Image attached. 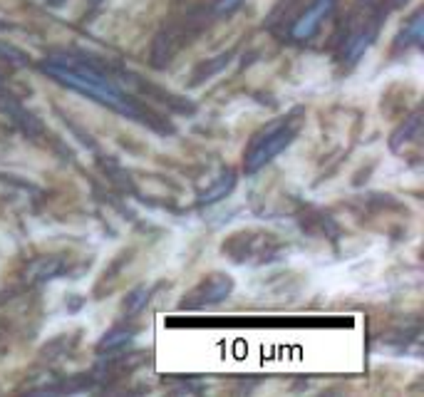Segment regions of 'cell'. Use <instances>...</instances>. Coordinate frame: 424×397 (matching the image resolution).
Wrapping results in <instances>:
<instances>
[{
    "label": "cell",
    "instance_id": "cell-1",
    "mask_svg": "<svg viewBox=\"0 0 424 397\" xmlns=\"http://www.w3.org/2000/svg\"><path fill=\"white\" fill-rule=\"evenodd\" d=\"M45 72L53 80H58L60 85H67L70 89H77L82 94H89L97 102L107 104V107L117 109L122 114H134V107L129 104V99L114 87V82L102 75L99 70L89 67L85 62H77V60H62V62H50L45 65Z\"/></svg>",
    "mask_w": 424,
    "mask_h": 397
},
{
    "label": "cell",
    "instance_id": "cell-2",
    "mask_svg": "<svg viewBox=\"0 0 424 397\" xmlns=\"http://www.w3.org/2000/svg\"><path fill=\"white\" fill-rule=\"evenodd\" d=\"M300 124H303V109H295L288 117H281L276 122L266 124L249 144V152H246V162H244L246 172H259L271 159L278 157L283 149L295 139Z\"/></svg>",
    "mask_w": 424,
    "mask_h": 397
},
{
    "label": "cell",
    "instance_id": "cell-3",
    "mask_svg": "<svg viewBox=\"0 0 424 397\" xmlns=\"http://www.w3.org/2000/svg\"><path fill=\"white\" fill-rule=\"evenodd\" d=\"M231 290H234V281L224 273H214L209 281L196 285V288L189 293V298H186L181 305H184V308H204V305H214V303H221Z\"/></svg>",
    "mask_w": 424,
    "mask_h": 397
},
{
    "label": "cell",
    "instance_id": "cell-4",
    "mask_svg": "<svg viewBox=\"0 0 424 397\" xmlns=\"http://www.w3.org/2000/svg\"><path fill=\"white\" fill-rule=\"evenodd\" d=\"M332 3H335V0H315V5L308 8L305 13L298 18V23L293 25V38H298V40L310 38V35L317 30V25H320V20L327 15V10L332 8Z\"/></svg>",
    "mask_w": 424,
    "mask_h": 397
},
{
    "label": "cell",
    "instance_id": "cell-5",
    "mask_svg": "<svg viewBox=\"0 0 424 397\" xmlns=\"http://www.w3.org/2000/svg\"><path fill=\"white\" fill-rule=\"evenodd\" d=\"M420 129V114H412L410 119H407V124H402L400 129H397L395 134H392V139H390V144H392V149H400V144H402V139H410V134L412 132H417Z\"/></svg>",
    "mask_w": 424,
    "mask_h": 397
},
{
    "label": "cell",
    "instance_id": "cell-6",
    "mask_svg": "<svg viewBox=\"0 0 424 397\" xmlns=\"http://www.w3.org/2000/svg\"><path fill=\"white\" fill-rule=\"evenodd\" d=\"M234 182H236V179H234V174L229 172L224 179H221L219 184H216L214 189H209V192L204 194V201H206V204H214V201H219L221 197H226V194H229L231 189H234Z\"/></svg>",
    "mask_w": 424,
    "mask_h": 397
},
{
    "label": "cell",
    "instance_id": "cell-7",
    "mask_svg": "<svg viewBox=\"0 0 424 397\" xmlns=\"http://www.w3.org/2000/svg\"><path fill=\"white\" fill-rule=\"evenodd\" d=\"M149 293H151V288H146V285H139L137 290H132V295H127V303H124L127 313H139V310L146 305V300H149Z\"/></svg>",
    "mask_w": 424,
    "mask_h": 397
},
{
    "label": "cell",
    "instance_id": "cell-8",
    "mask_svg": "<svg viewBox=\"0 0 424 397\" xmlns=\"http://www.w3.org/2000/svg\"><path fill=\"white\" fill-rule=\"evenodd\" d=\"M129 340H132V333H127V330H114V333H109L107 338H102V343H99V350L119 348V345H127Z\"/></svg>",
    "mask_w": 424,
    "mask_h": 397
},
{
    "label": "cell",
    "instance_id": "cell-9",
    "mask_svg": "<svg viewBox=\"0 0 424 397\" xmlns=\"http://www.w3.org/2000/svg\"><path fill=\"white\" fill-rule=\"evenodd\" d=\"M60 268H62V263H60V261H40V263L33 268V276H38L40 281H45V278H53V276H58Z\"/></svg>",
    "mask_w": 424,
    "mask_h": 397
},
{
    "label": "cell",
    "instance_id": "cell-10",
    "mask_svg": "<svg viewBox=\"0 0 424 397\" xmlns=\"http://www.w3.org/2000/svg\"><path fill=\"white\" fill-rule=\"evenodd\" d=\"M410 40H415V43H420V40H422V18H420V15H417L415 23L410 25V30H407V33H402L400 43H410Z\"/></svg>",
    "mask_w": 424,
    "mask_h": 397
},
{
    "label": "cell",
    "instance_id": "cell-11",
    "mask_svg": "<svg viewBox=\"0 0 424 397\" xmlns=\"http://www.w3.org/2000/svg\"><path fill=\"white\" fill-rule=\"evenodd\" d=\"M239 3H241V0H219V5H216V13H229V10H234Z\"/></svg>",
    "mask_w": 424,
    "mask_h": 397
}]
</instances>
